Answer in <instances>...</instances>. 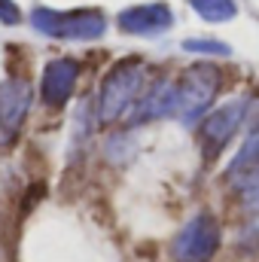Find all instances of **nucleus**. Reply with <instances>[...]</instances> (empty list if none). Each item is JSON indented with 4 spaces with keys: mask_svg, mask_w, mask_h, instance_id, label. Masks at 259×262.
Wrapping results in <instances>:
<instances>
[{
    "mask_svg": "<svg viewBox=\"0 0 259 262\" xmlns=\"http://www.w3.org/2000/svg\"><path fill=\"white\" fill-rule=\"evenodd\" d=\"M143 85V64L140 61H122L110 70V76L101 85V98H98V116L101 122H113L119 119L131 104L137 101Z\"/></svg>",
    "mask_w": 259,
    "mask_h": 262,
    "instance_id": "nucleus-1",
    "label": "nucleus"
},
{
    "mask_svg": "<svg viewBox=\"0 0 259 262\" xmlns=\"http://www.w3.org/2000/svg\"><path fill=\"white\" fill-rule=\"evenodd\" d=\"M220 89V70L210 64H195L183 73L180 85H177V113L183 119H192L201 110H207V104L213 101Z\"/></svg>",
    "mask_w": 259,
    "mask_h": 262,
    "instance_id": "nucleus-2",
    "label": "nucleus"
},
{
    "mask_svg": "<svg viewBox=\"0 0 259 262\" xmlns=\"http://www.w3.org/2000/svg\"><path fill=\"white\" fill-rule=\"evenodd\" d=\"M34 25L43 31V34H52V37H101L107 21L101 12L95 9H79V12H52V9H37L34 12Z\"/></svg>",
    "mask_w": 259,
    "mask_h": 262,
    "instance_id": "nucleus-3",
    "label": "nucleus"
},
{
    "mask_svg": "<svg viewBox=\"0 0 259 262\" xmlns=\"http://www.w3.org/2000/svg\"><path fill=\"white\" fill-rule=\"evenodd\" d=\"M220 247V226L213 216H195L192 223L177 235L174 241V259L177 262H210Z\"/></svg>",
    "mask_w": 259,
    "mask_h": 262,
    "instance_id": "nucleus-4",
    "label": "nucleus"
},
{
    "mask_svg": "<svg viewBox=\"0 0 259 262\" xmlns=\"http://www.w3.org/2000/svg\"><path fill=\"white\" fill-rule=\"evenodd\" d=\"M31 110V85L21 76H9L6 82H0V131L12 134L25 122Z\"/></svg>",
    "mask_w": 259,
    "mask_h": 262,
    "instance_id": "nucleus-5",
    "label": "nucleus"
},
{
    "mask_svg": "<svg viewBox=\"0 0 259 262\" xmlns=\"http://www.w3.org/2000/svg\"><path fill=\"white\" fill-rule=\"evenodd\" d=\"M241 119H244V104H226V107L213 110V113L204 119V125H201V137H204L210 156L220 152V149L232 140V134H235V128L241 125Z\"/></svg>",
    "mask_w": 259,
    "mask_h": 262,
    "instance_id": "nucleus-6",
    "label": "nucleus"
},
{
    "mask_svg": "<svg viewBox=\"0 0 259 262\" xmlns=\"http://www.w3.org/2000/svg\"><path fill=\"white\" fill-rule=\"evenodd\" d=\"M76 73H79V67L73 64L70 58H58V61L46 64L40 95H43V101L49 107H58V104H64L67 98H70V92L76 85Z\"/></svg>",
    "mask_w": 259,
    "mask_h": 262,
    "instance_id": "nucleus-7",
    "label": "nucleus"
},
{
    "mask_svg": "<svg viewBox=\"0 0 259 262\" xmlns=\"http://www.w3.org/2000/svg\"><path fill=\"white\" fill-rule=\"evenodd\" d=\"M119 25L122 31H131V34H159L165 28H171V12L168 6L162 3H153V6H134V9H125L119 15Z\"/></svg>",
    "mask_w": 259,
    "mask_h": 262,
    "instance_id": "nucleus-8",
    "label": "nucleus"
},
{
    "mask_svg": "<svg viewBox=\"0 0 259 262\" xmlns=\"http://www.w3.org/2000/svg\"><path fill=\"white\" fill-rule=\"evenodd\" d=\"M192 6L207 21H226V18L235 15V3L232 0H192Z\"/></svg>",
    "mask_w": 259,
    "mask_h": 262,
    "instance_id": "nucleus-9",
    "label": "nucleus"
},
{
    "mask_svg": "<svg viewBox=\"0 0 259 262\" xmlns=\"http://www.w3.org/2000/svg\"><path fill=\"white\" fill-rule=\"evenodd\" d=\"M186 49H192V52H217V55H226L229 52L223 43H213V40H189Z\"/></svg>",
    "mask_w": 259,
    "mask_h": 262,
    "instance_id": "nucleus-10",
    "label": "nucleus"
},
{
    "mask_svg": "<svg viewBox=\"0 0 259 262\" xmlns=\"http://www.w3.org/2000/svg\"><path fill=\"white\" fill-rule=\"evenodd\" d=\"M0 21H6V25L18 21V9H15L9 0H0Z\"/></svg>",
    "mask_w": 259,
    "mask_h": 262,
    "instance_id": "nucleus-11",
    "label": "nucleus"
}]
</instances>
